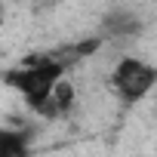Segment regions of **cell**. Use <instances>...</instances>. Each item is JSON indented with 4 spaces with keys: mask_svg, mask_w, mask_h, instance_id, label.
I'll list each match as a JSON object with an SVG mask.
<instances>
[{
    "mask_svg": "<svg viewBox=\"0 0 157 157\" xmlns=\"http://www.w3.org/2000/svg\"><path fill=\"white\" fill-rule=\"evenodd\" d=\"M154 80H157V68H154L151 62H145V59H136V56H123V59L117 62V68L111 71V77H108L111 90H114L123 102H139V99H145V96L151 93Z\"/></svg>",
    "mask_w": 157,
    "mask_h": 157,
    "instance_id": "obj_1",
    "label": "cell"
},
{
    "mask_svg": "<svg viewBox=\"0 0 157 157\" xmlns=\"http://www.w3.org/2000/svg\"><path fill=\"white\" fill-rule=\"evenodd\" d=\"M74 99H77L74 86L62 77V80H56V83H52L49 99L43 102V108H40L37 114H40V117H62V114H68V111L74 108Z\"/></svg>",
    "mask_w": 157,
    "mask_h": 157,
    "instance_id": "obj_2",
    "label": "cell"
},
{
    "mask_svg": "<svg viewBox=\"0 0 157 157\" xmlns=\"http://www.w3.org/2000/svg\"><path fill=\"white\" fill-rule=\"evenodd\" d=\"M142 31V19L129 10H114L102 19V37H132Z\"/></svg>",
    "mask_w": 157,
    "mask_h": 157,
    "instance_id": "obj_3",
    "label": "cell"
},
{
    "mask_svg": "<svg viewBox=\"0 0 157 157\" xmlns=\"http://www.w3.org/2000/svg\"><path fill=\"white\" fill-rule=\"evenodd\" d=\"M0 157H34L28 132L16 126H0Z\"/></svg>",
    "mask_w": 157,
    "mask_h": 157,
    "instance_id": "obj_4",
    "label": "cell"
},
{
    "mask_svg": "<svg viewBox=\"0 0 157 157\" xmlns=\"http://www.w3.org/2000/svg\"><path fill=\"white\" fill-rule=\"evenodd\" d=\"M102 40H105V37H86V40H80V43H77V46H71V56H74V59L93 56L96 49H102Z\"/></svg>",
    "mask_w": 157,
    "mask_h": 157,
    "instance_id": "obj_5",
    "label": "cell"
},
{
    "mask_svg": "<svg viewBox=\"0 0 157 157\" xmlns=\"http://www.w3.org/2000/svg\"><path fill=\"white\" fill-rule=\"evenodd\" d=\"M0 16H3V3H0Z\"/></svg>",
    "mask_w": 157,
    "mask_h": 157,
    "instance_id": "obj_6",
    "label": "cell"
}]
</instances>
